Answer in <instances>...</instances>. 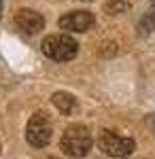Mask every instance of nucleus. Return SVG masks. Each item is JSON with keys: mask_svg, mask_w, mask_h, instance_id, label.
I'll use <instances>...</instances> for the list:
<instances>
[{"mask_svg": "<svg viewBox=\"0 0 155 159\" xmlns=\"http://www.w3.org/2000/svg\"><path fill=\"white\" fill-rule=\"evenodd\" d=\"M40 49L53 61H70L79 51V43L70 34H49L40 43Z\"/></svg>", "mask_w": 155, "mask_h": 159, "instance_id": "obj_1", "label": "nucleus"}, {"mask_svg": "<svg viewBox=\"0 0 155 159\" xmlns=\"http://www.w3.org/2000/svg\"><path fill=\"white\" fill-rule=\"evenodd\" d=\"M140 30H143V32H151V30H155V4L143 15V19H140Z\"/></svg>", "mask_w": 155, "mask_h": 159, "instance_id": "obj_8", "label": "nucleus"}, {"mask_svg": "<svg viewBox=\"0 0 155 159\" xmlns=\"http://www.w3.org/2000/svg\"><path fill=\"white\" fill-rule=\"evenodd\" d=\"M94 25V15L89 11H72L60 17V28L66 32H87Z\"/></svg>", "mask_w": 155, "mask_h": 159, "instance_id": "obj_5", "label": "nucleus"}, {"mask_svg": "<svg viewBox=\"0 0 155 159\" xmlns=\"http://www.w3.org/2000/svg\"><path fill=\"white\" fill-rule=\"evenodd\" d=\"M51 134H53V123L49 119L47 112L38 110L30 117V121L26 125V140L28 144L34 148H43L49 144L51 140Z\"/></svg>", "mask_w": 155, "mask_h": 159, "instance_id": "obj_3", "label": "nucleus"}, {"mask_svg": "<svg viewBox=\"0 0 155 159\" xmlns=\"http://www.w3.org/2000/svg\"><path fill=\"white\" fill-rule=\"evenodd\" d=\"M15 25L24 34H38L45 28V19H43L40 13L32 11V9H19L15 15Z\"/></svg>", "mask_w": 155, "mask_h": 159, "instance_id": "obj_6", "label": "nucleus"}, {"mask_svg": "<svg viewBox=\"0 0 155 159\" xmlns=\"http://www.w3.org/2000/svg\"><path fill=\"white\" fill-rule=\"evenodd\" d=\"M2 7H4V4H2V0H0V17H2Z\"/></svg>", "mask_w": 155, "mask_h": 159, "instance_id": "obj_10", "label": "nucleus"}, {"mask_svg": "<svg viewBox=\"0 0 155 159\" xmlns=\"http://www.w3.org/2000/svg\"><path fill=\"white\" fill-rule=\"evenodd\" d=\"M51 102L62 115H74L77 112V98L68 91H55L51 96Z\"/></svg>", "mask_w": 155, "mask_h": 159, "instance_id": "obj_7", "label": "nucleus"}, {"mask_svg": "<svg viewBox=\"0 0 155 159\" xmlns=\"http://www.w3.org/2000/svg\"><path fill=\"white\" fill-rule=\"evenodd\" d=\"M147 125H149V129L155 134V115H149L147 117Z\"/></svg>", "mask_w": 155, "mask_h": 159, "instance_id": "obj_9", "label": "nucleus"}, {"mask_svg": "<svg viewBox=\"0 0 155 159\" xmlns=\"http://www.w3.org/2000/svg\"><path fill=\"white\" fill-rule=\"evenodd\" d=\"M98 147L108 157H128L136 144H134L132 138L115 134L113 129H102L98 136Z\"/></svg>", "mask_w": 155, "mask_h": 159, "instance_id": "obj_4", "label": "nucleus"}, {"mask_svg": "<svg viewBox=\"0 0 155 159\" xmlns=\"http://www.w3.org/2000/svg\"><path fill=\"white\" fill-rule=\"evenodd\" d=\"M60 147L70 157H85L92 151V134L83 125H70L62 134Z\"/></svg>", "mask_w": 155, "mask_h": 159, "instance_id": "obj_2", "label": "nucleus"}]
</instances>
